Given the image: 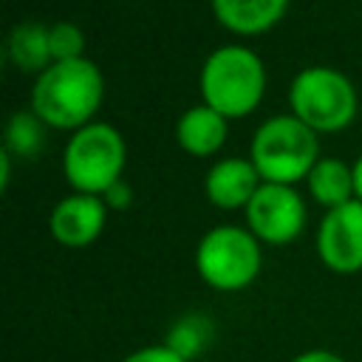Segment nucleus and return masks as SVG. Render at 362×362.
Here are the masks:
<instances>
[{
  "label": "nucleus",
  "mask_w": 362,
  "mask_h": 362,
  "mask_svg": "<svg viewBox=\"0 0 362 362\" xmlns=\"http://www.w3.org/2000/svg\"><path fill=\"white\" fill-rule=\"evenodd\" d=\"M105 93V79L88 57L51 62L31 88V110L51 127L79 130L90 124Z\"/></svg>",
  "instance_id": "nucleus-1"
},
{
  "label": "nucleus",
  "mask_w": 362,
  "mask_h": 362,
  "mask_svg": "<svg viewBox=\"0 0 362 362\" xmlns=\"http://www.w3.org/2000/svg\"><path fill=\"white\" fill-rule=\"evenodd\" d=\"M198 82L204 105L215 107L226 119H240L260 105L266 68L255 51L243 45H221L204 59Z\"/></svg>",
  "instance_id": "nucleus-2"
},
{
  "label": "nucleus",
  "mask_w": 362,
  "mask_h": 362,
  "mask_svg": "<svg viewBox=\"0 0 362 362\" xmlns=\"http://www.w3.org/2000/svg\"><path fill=\"white\" fill-rule=\"evenodd\" d=\"M249 158L263 181L294 187V181L308 178L311 167L320 161V141L294 113H280L255 130Z\"/></svg>",
  "instance_id": "nucleus-3"
},
{
  "label": "nucleus",
  "mask_w": 362,
  "mask_h": 362,
  "mask_svg": "<svg viewBox=\"0 0 362 362\" xmlns=\"http://www.w3.org/2000/svg\"><path fill=\"white\" fill-rule=\"evenodd\" d=\"M260 240L235 223H221L204 232L195 246V272L215 291H240L260 274Z\"/></svg>",
  "instance_id": "nucleus-4"
},
{
  "label": "nucleus",
  "mask_w": 362,
  "mask_h": 362,
  "mask_svg": "<svg viewBox=\"0 0 362 362\" xmlns=\"http://www.w3.org/2000/svg\"><path fill=\"white\" fill-rule=\"evenodd\" d=\"M124 156L127 150L122 133L107 122H90L74 130L68 139L62 153V173L76 192L102 198L122 178Z\"/></svg>",
  "instance_id": "nucleus-5"
},
{
  "label": "nucleus",
  "mask_w": 362,
  "mask_h": 362,
  "mask_svg": "<svg viewBox=\"0 0 362 362\" xmlns=\"http://www.w3.org/2000/svg\"><path fill=\"white\" fill-rule=\"evenodd\" d=\"M291 113L314 133L342 130L356 116V90L345 74L328 65L303 68L288 85Z\"/></svg>",
  "instance_id": "nucleus-6"
},
{
  "label": "nucleus",
  "mask_w": 362,
  "mask_h": 362,
  "mask_svg": "<svg viewBox=\"0 0 362 362\" xmlns=\"http://www.w3.org/2000/svg\"><path fill=\"white\" fill-rule=\"evenodd\" d=\"M246 229L272 246L291 243L305 229V204L303 195L291 184H269L263 181L252 201L246 204Z\"/></svg>",
  "instance_id": "nucleus-7"
},
{
  "label": "nucleus",
  "mask_w": 362,
  "mask_h": 362,
  "mask_svg": "<svg viewBox=\"0 0 362 362\" xmlns=\"http://www.w3.org/2000/svg\"><path fill=\"white\" fill-rule=\"evenodd\" d=\"M317 255L337 274L362 272V201L328 209L317 226Z\"/></svg>",
  "instance_id": "nucleus-8"
},
{
  "label": "nucleus",
  "mask_w": 362,
  "mask_h": 362,
  "mask_svg": "<svg viewBox=\"0 0 362 362\" xmlns=\"http://www.w3.org/2000/svg\"><path fill=\"white\" fill-rule=\"evenodd\" d=\"M105 221H107V204L99 195L74 192L57 201V206L51 209L48 226L57 243L68 249H82L102 235Z\"/></svg>",
  "instance_id": "nucleus-9"
},
{
  "label": "nucleus",
  "mask_w": 362,
  "mask_h": 362,
  "mask_svg": "<svg viewBox=\"0 0 362 362\" xmlns=\"http://www.w3.org/2000/svg\"><path fill=\"white\" fill-rule=\"evenodd\" d=\"M260 184H263V178L255 170L252 158L232 156V158H221L209 167L204 189H206V198L218 209H238V206L246 209V204L252 201V195L257 192Z\"/></svg>",
  "instance_id": "nucleus-10"
},
{
  "label": "nucleus",
  "mask_w": 362,
  "mask_h": 362,
  "mask_svg": "<svg viewBox=\"0 0 362 362\" xmlns=\"http://www.w3.org/2000/svg\"><path fill=\"white\" fill-rule=\"evenodd\" d=\"M175 141L189 156H212L226 141V116L209 105H192L175 124Z\"/></svg>",
  "instance_id": "nucleus-11"
},
{
  "label": "nucleus",
  "mask_w": 362,
  "mask_h": 362,
  "mask_svg": "<svg viewBox=\"0 0 362 362\" xmlns=\"http://www.w3.org/2000/svg\"><path fill=\"white\" fill-rule=\"evenodd\" d=\"M288 0H212L218 23L235 34H263L283 14Z\"/></svg>",
  "instance_id": "nucleus-12"
},
{
  "label": "nucleus",
  "mask_w": 362,
  "mask_h": 362,
  "mask_svg": "<svg viewBox=\"0 0 362 362\" xmlns=\"http://www.w3.org/2000/svg\"><path fill=\"white\" fill-rule=\"evenodd\" d=\"M305 184H308L311 198L320 206H325V212L356 198V192H354V164H345L342 158H320L311 167Z\"/></svg>",
  "instance_id": "nucleus-13"
},
{
  "label": "nucleus",
  "mask_w": 362,
  "mask_h": 362,
  "mask_svg": "<svg viewBox=\"0 0 362 362\" xmlns=\"http://www.w3.org/2000/svg\"><path fill=\"white\" fill-rule=\"evenodd\" d=\"M6 51H8V59L14 68H20L25 74H37V76L54 62L51 45H48V28L34 20L17 23L11 28Z\"/></svg>",
  "instance_id": "nucleus-14"
},
{
  "label": "nucleus",
  "mask_w": 362,
  "mask_h": 362,
  "mask_svg": "<svg viewBox=\"0 0 362 362\" xmlns=\"http://www.w3.org/2000/svg\"><path fill=\"white\" fill-rule=\"evenodd\" d=\"M212 339H215V322L201 311H187L173 320V325L164 337V345L173 348L187 362H195L198 356H204L209 351Z\"/></svg>",
  "instance_id": "nucleus-15"
},
{
  "label": "nucleus",
  "mask_w": 362,
  "mask_h": 362,
  "mask_svg": "<svg viewBox=\"0 0 362 362\" xmlns=\"http://www.w3.org/2000/svg\"><path fill=\"white\" fill-rule=\"evenodd\" d=\"M42 119L34 110H17L11 113L6 124V150L17 158H34L45 144Z\"/></svg>",
  "instance_id": "nucleus-16"
},
{
  "label": "nucleus",
  "mask_w": 362,
  "mask_h": 362,
  "mask_svg": "<svg viewBox=\"0 0 362 362\" xmlns=\"http://www.w3.org/2000/svg\"><path fill=\"white\" fill-rule=\"evenodd\" d=\"M48 45H51V57L54 62L62 59H79L85 51V34L76 23H54L48 25Z\"/></svg>",
  "instance_id": "nucleus-17"
},
{
  "label": "nucleus",
  "mask_w": 362,
  "mask_h": 362,
  "mask_svg": "<svg viewBox=\"0 0 362 362\" xmlns=\"http://www.w3.org/2000/svg\"><path fill=\"white\" fill-rule=\"evenodd\" d=\"M122 362H187L184 356H178L173 348H167L164 342H156V345H141L136 351H130Z\"/></svg>",
  "instance_id": "nucleus-18"
},
{
  "label": "nucleus",
  "mask_w": 362,
  "mask_h": 362,
  "mask_svg": "<svg viewBox=\"0 0 362 362\" xmlns=\"http://www.w3.org/2000/svg\"><path fill=\"white\" fill-rule=\"evenodd\" d=\"M102 201L107 204V209H127V204L133 201V189H130V184L127 181H116L105 195H102Z\"/></svg>",
  "instance_id": "nucleus-19"
},
{
  "label": "nucleus",
  "mask_w": 362,
  "mask_h": 362,
  "mask_svg": "<svg viewBox=\"0 0 362 362\" xmlns=\"http://www.w3.org/2000/svg\"><path fill=\"white\" fill-rule=\"evenodd\" d=\"M291 362H345V359L331 348H308V351H300Z\"/></svg>",
  "instance_id": "nucleus-20"
},
{
  "label": "nucleus",
  "mask_w": 362,
  "mask_h": 362,
  "mask_svg": "<svg viewBox=\"0 0 362 362\" xmlns=\"http://www.w3.org/2000/svg\"><path fill=\"white\" fill-rule=\"evenodd\" d=\"M0 167H3V175H0V187L6 189L8 187V181H11V153L3 147V153H0Z\"/></svg>",
  "instance_id": "nucleus-21"
},
{
  "label": "nucleus",
  "mask_w": 362,
  "mask_h": 362,
  "mask_svg": "<svg viewBox=\"0 0 362 362\" xmlns=\"http://www.w3.org/2000/svg\"><path fill=\"white\" fill-rule=\"evenodd\" d=\"M354 192H356V198L362 201V156L354 161Z\"/></svg>",
  "instance_id": "nucleus-22"
}]
</instances>
